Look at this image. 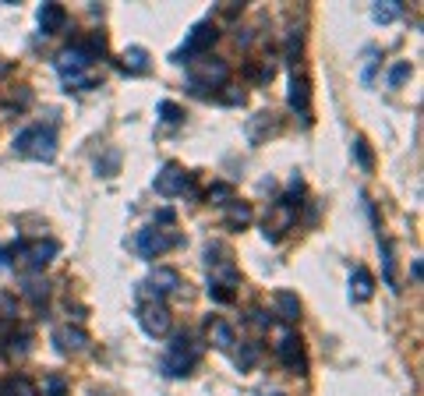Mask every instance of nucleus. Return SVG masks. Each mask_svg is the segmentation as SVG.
Masks as SVG:
<instances>
[{"label": "nucleus", "mask_w": 424, "mask_h": 396, "mask_svg": "<svg viewBox=\"0 0 424 396\" xmlns=\"http://www.w3.org/2000/svg\"><path fill=\"white\" fill-rule=\"evenodd\" d=\"M276 315H280L283 322H297V318H301V301H297V294L280 291V294H276Z\"/></svg>", "instance_id": "obj_15"}, {"label": "nucleus", "mask_w": 424, "mask_h": 396, "mask_svg": "<svg viewBox=\"0 0 424 396\" xmlns=\"http://www.w3.org/2000/svg\"><path fill=\"white\" fill-rule=\"evenodd\" d=\"M14 315H18V301H14V294L0 291V318H14Z\"/></svg>", "instance_id": "obj_27"}, {"label": "nucleus", "mask_w": 424, "mask_h": 396, "mask_svg": "<svg viewBox=\"0 0 424 396\" xmlns=\"http://www.w3.org/2000/svg\"><path fill=\"white\" fill-rule=\"evenodd\" d=\"M407 78H410V64H407V61H400V64L389 71V85H393V89H400Z\"/></svg>", "instance_id": "obj_26"}, {"label": "nucleus", "mask_w": 424, "mask_h": 396, "mask_svg": "<svg viewBox=\"0 0 424 396\" xmlns=\"http://www.w3.org/2000/svg\"><path fill=\"white\" fill-rule=\"evenodd\" d=\"M400 11H403V7H400L396 0H389V4H378V7H375V21H382V25H386V21L400 18Z\"/></svg>", "instance_id": "obj_24"}, {"label": "nucleus", "mask_w": 424, "mask_h": 396, "mask_svg": "<svg viewBox=\"0 0 424 396\" xmlns=\"http://www.w3.org/2000/svg\"><path fill=\"white\" fill-rule=\"evenodd\" d=\"M195 361H198V347H191L188 336H174V343H170V350H166L159 368H163V375L181 379V375H188L195 368Z\"/></svg>", "instance_id": "obj_3"}, {"label": "nucleus", "mask_w": 424, "mask_h": 396, "mask_svg": "<svg viewBox=\"0 0 424 396\" xmlns=\"http://www.w3.org/2000/svg\"><path fill=\"white\" fill-rule=\"evenodd\" d=\"M216 198H230V184H216L209 192V202H216Z\"/></svg>", "instance_id": "obj_33"}, {"label": "nucleus", "mask_w": 424, "mask_h": 396, "mask_svg": "<svg viewBox=\"0 0 424 396\" xmlns=\"http://www.w3.org/2000/svg\"><path fill=\"white\" fill-rule=\"evenodd\" d=\"M159 113H163L166 124H181V120H184V110H181L174 99H163V103H159Z\"/></svg>", "instance_id": "obj_23"}, {"label": "nucleus", "mask_w": 424, "mask_h": 396, "mask_svg": "<svg viewBox=\"0 0 424 396\" xmlns=\"http://www.w3.org/2000/svg\"><path fill=\"white\" fill-rule=\"evenodd\" d=\"M226 75H230V68H226V61H202V68H195L191 71V89L202 96L206 89H212V85H223L226 82Z\"/></svg>", "instance_id": "obj_8"}, {"label": "nucleus", "mask_w": 424, "mask_h": 396, "mask_svg": "<svg viewBox=\"0 0 424 396\" xmlns=\"http://www.w3.org/2000/svg\"><path fill=\"white\" fill-rule=\"evenodd\" d=\"M216 36H219V32H216V25H212V21H198V25H195V28L188 32L184 46H181V50L174 53V61H177V64H184V61H191V57L206 53L212 43H216Z\"/></svg>", "instance_id": "obj_4"}, {"label": "nucleus", "mask_w": 424, "mask_h": 396, "mask_svg": "<svg viewBox=\"0 0 424 396\" xmlns=\"http://www.w3.org/2000/svg\"><path fill=\"white\" fill-rule=\"evenodd\" d=\"M21 294L28 297V301H46L50 287H46V280H25L21 283Z\"/></svg>", "instance_id": "obj_22"}, {"label": "nucleus", "mask_w": 424, "mask_h": 396, "mask_svg": "<svg viewBox=\"0 0 424 396\" xmlns=\"http://www.w3.org/2000/svg\"><path fill=\"white\" fill-rule=\"evenodd\" d=\"M0 396H39V390H36L28 379H21V375H18V379H11V382H4V386H0Z\"/></svg>", "instance_id": "obj_19"}, {"label": "nucleus", "mask_w": 424, "mask_h": 396, "mask_svg": "<svg viewBox=\"0 0 424 396\" xmlns=\"http://www.w3.org/2000/svg\"><path fill=\"white\" fill-rule=\"evenodd\" d=\"M149 287H152L156 294H170V291L181 287V276H177V269H156L152 280H149Z\"/></svg>", "instance_id": "obj_16"}, {"label": "nucleus", "mask_w": 424, "mask_h": 396, "mask_svg": "<svg viewBox=\"0 0 424 396\" xmlns=\"http://www.w3.org/2000/svg\"><path fill=\"white\" fill-rule=\"evenodd\" d=\"M255 361H258V347H255V343H248V347H244V354H237V368H240V372H248Z\"/></svg>", "instance_id": "obj_28"}, {"label": "nucleus", "mask_w": 424, "mask_h": 396, "mask_svg": "<svg viewBox=\"0 0 424 396\" xmlns=\"http://www.w3.org/2000/svg\"><path fill=\"white\" fill-rule=\"evenodd\" d=\"M138 322H142V329H145L149 336H163V333H170V325H174L166 304H159V301H145V304L138 308Z\"/></svg>", "instance_id": "obj_5"}, {"label": "nucleus", "mask_w": 424, "mask_h": 396, "mask_svg": "<svg viewBox=\"0 0 424 396\" xmlns=\"http://www.w3.org/2000/svg\"><path fill=\"white\" fill-rule=\"evenodd\" d=\"M53 343L68 354V350H85V343H89V336H85V329H71V325H60L57 333H53Z\"/></svg>", "instance_id": "obj_13"}, {"label": "nucleus", "mask_w": 424, "mask_h": 396, "mask_svg": "<svg viewBox=\"0 0 424 396\" xmlns=\"http://www.w3.org/2000/svg\"><path fill=\"white\" fill-rule=\"evenodd\" d=\"M177 241H181L177 234H163L159 226H149V230H142V234H138L134 248H138V255H142V259H156V255H163L166 248H174Z\"/></svg>", "instance_id": "obj_7"}, {"label": "nucleus", "mask_w": 424, "mask_h": 396, "mask_svg": "<svg viewBox=\"0 0 424 396\" xmlns=\"http://www.w3.org/2000/svg\"><path fill=\"white\" fill-rule=\"evenodd\" d=\"M230 209H226V223L230 226H248L251 219H255V212H251V205L248 202H226Z\"/></svg>", "instance_id": "obj_18"}, {"label": "nucleus", "mask_w": 424, "mask_h": 396, "mask_svg": "<svg viewBox=\"0 0 424 396\" xmlns=\"http://www.w3.org/2000/svg\"><path fill=\"white\" fill-rule=\"evenodd\" d=\"M64 25H68V11H64L60 4H43V7H39V28H43V32L53 36V32H60Z\"/></svg>", "instance_id": "obj_12"}, {"label": "nucleus", "mask_w": 424, "mask_h": 396, "mask_svg": "<svg viewBox=\"0 0 424 396\" xmlns=\"http://www.w3.org/2000/svg\"><path fill=\"white\" fill-rule=\"evenodd\" d=\"M92 61H96V53H92L85 43H78V46H68V50L57 57V71H60V78H64L71 89H92V85H96V82L89 78Z\"/></svg>", "instance_id": "obj_1"}, {"label": "nucleus", "mask_w": 424, "mask_h": 396, "mask_svg": "<svg viewBox=\"0 0 424 396\" xmlns=\"http://www.w3.org/2000/svg\"><path fill=\"white\" fill-rule=\"evenodd\" d=\"M124 71H127V75H145V71H149V53H145L142 46L124 50Z\"/></svg>", "instance_id": "obj_17"}, {"label": "nucleus", "mask_w": 424, "mask_h": 396, "mask_svg": "<svg viewBox=\"0 0 424 396\" xmlns=\"http://www.w3.org/2000/svg\"><path fill=\"white\" fill-rule=\"evenodd\" d=\"M354 156H357V163H361L364 170H371V167H375L371 149H368V142H364V138H357V142H354Z\"/></svg>", "instance_id": "obj_25"}, {"label": "nucleus", "mask_w": 424, "mask_h": 396, "mask_svg": "<svg viewBox=\"0 0 424 396\" xmlns=\"http://www.w3.org/2000/svg\"><path fill=\"white\" fill-rule=\"evenodd\" d=\"M57 255H60V244H57V241H39V244H32V248L25 251V262H28L32 273H39V269L50 266Z\"/></svg>", "instance_id": "obj_10"}, {"label": "nucleus", "mask_w": 424, "mask_h": 396, "mask_svg": "<svg viewBox=\"0 0 424 396\" xmlns=\"http://www.w3.org/2000/svg\"><path fill=\"white\" fill-rule=\"evenodd\" d=\"M371 294H375V276L364 266H357L354 276H350V297L354 301H371Z\"/></svg>", "instance_id": "obj_14"}, {"label": "nucleus", "mask_w": 424, "mask_h": 396, "mask_svg": "<svg viewBox=\"0 0 424 396\" xmlns=\"http://www.w3.org/2000/svg\"><path fill=\"white\" fill-rule=\"evenodd\" d=\"M14 152H21V156H28V160L50 163V160L57 156V135H53V127H43V124L25 127V131L14 138Z\"/></svg>", "instance_id": "obj_2"}, {"label": "nucleus", "mask_w": 424, "mask_h": 396, "mask_svg": "<svg viewBox=\"0 0 424 396\" xmlns=\"http://www.w3.org/2000/svg\"><path fill=\"white\" fill-rule=\"evenodd\" d=\"M276 354H280V361L287 365V368H304V358H301V340L294 336V333H283L280 336V343H276Z\"/></svg>", "instance_id": "obj_11"}, {"label": "nucleus", "mask_w": 424, "mask_h": 396, "mask_svg": "<svg viewBox=\"0 0 424 396\" xmlns=\"http://www.w3.org/2000/svg\"><path fill=\"white\" fill-rule=\"evenodd\" d=\"M28 103H32V93H28V89H21L18 96L7 103V110H21V106H28Z\"/></svg>", "instance_id": "obj_31"}, {"label": "nucleus", "mask_w": 424, "mask_h": 396, "mask_svg": "<svg viewBox=\"0 0 424 396\" xmlns=\"http://www.w3.org/2000/svg\"><path fill=\"white\" fill-rule=\"evenodd\" d=\"M43 396H68V379L57 375V372H50L43 379Z\"/></svg>", "instance_id": "obj_21"}, {"label": "nucleus", "mask_w": 424, "mask_h": 396, "mask_svg": "<svg viewBox=\"0 0 424 396\" xmlns=\"http://www.w3.org/2000/svg\"><path fill=\"white\" fill-rule=\"evenodd\" d=\"M28 343H32V333H21V336H18V347H11V350H14L18 358H25V354H28Z\"/></svg>", "instance_id": "obj_32"}, {"label": "nucleus", "mask_w": 424, "mask_h": 396, "mask_svg": "<svg viewBox=\"0 0 424 396\" xmlns=\"http://www.w3.org/2000/svg\"><path fill=\"white\" fill-rule=\"evenodd\" d=\"M4 75H7V61H0V78H4Z\"/></svg>", "instance_id": "obj_34"}, {"label": "nucleus", "mask_w": 424, "mask_h": 396, "mask_svg": "<svg viewBox=\"0 0 424 396\" xmlns=\"http://www.w3.org/2000/svg\"><path fill=\"white\" fill-rule=\"evenodd\" d=\"M188 184H191V177H188V170H184V167H177V163H166V167L156 174V181H152V188H156L163 198L184 195V188H188Z\"/></svg>", "instance_id": "obj_6"}, {"label": "nucleus", "mask_w": 424, "mask_h": 396, "mask_svg": "<svg viewBox=\"0 0 424 396\" xmlns=\"http://www.w3.org/2000/svg\"><path fill=\"white\" fill-rule=\"evenodd\" d=\"M117 163H120V156L110 152V156H103V160H96V170H100L103 177H113V174H117Z\"/></svg>", "instance_id": "obj_29"}, {"label": "nucleus", "mask_w": 424, "mask_h": 396, "mask_svg": "<svg viewBox=\"0 0 424 396\" xmlns=\"http://www.w3.org/2000/svg\"><path fill=\"white\" fill-rule=\"evenodd\" d=\"M212 343H216L219 350H230V347H233V329H230L226 322H212Z\"/></svg>", "instance_id": "obj_20"}, {"label": "nucleus", "mask_w": 424, "mask_h": 396, "mask_svg": "<svg viewBox=\"0 0 424 396\" xmlns=\"http://www.w3.org/2000/svg\"><path fill=\"white\" fill-rule=\"evenodd\" d=\"M290 110H297L304 120H308V113H312V85H308V78L297 75V71H294V78H290Z\"/></svg>", "instance_id": "obj_9"}, {"label": "nucleus", "mask_w": 424, "mask_h": 396, "mask_svg": "<svg viewBox=\"0 0 424 396\" xmlns=\"http://www.w3.org/2000/svg\"><path fill=\"white\" fill-rule=\"evenodd\" d=\"M21 248H25L21 241H18V244H7V248H0V269H7V266H11V255H18Z\"/></svg>", "instance_id": "obj_30"}]
</instances>
